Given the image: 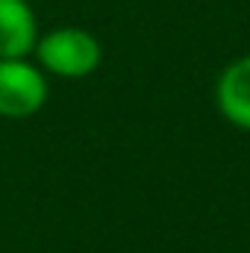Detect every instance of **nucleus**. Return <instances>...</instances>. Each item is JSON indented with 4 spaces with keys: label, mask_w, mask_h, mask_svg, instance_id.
<instances>
[{
    "label": "nucleus",
    "mask_w": 250,
    "mask_h": 253,
    "mask_svg": "<svg viewBox=\"0 0 250 253\" xmlns=\"http://www.w3.org/2000/svg\"><path fill=\"white\" fill-rule=\"evenodd\" d=\"M47 103V77L27 59H0V118L21 121Z\"/></svg>",
    "instance_id": "2"
},
{
    "label": "nucleus",
    "mask_w": 250,
    "mask_h": 253,
    "mask_svg": "<svg viewBox=\"0 0 250 253\" xmlns=\"http://www.w3.org/2000/svg\"><path fill=\"white\" fill-rule=\"evenodd\" d=\"M36 56H39L42 71L53 77H65V80H80L97 71L103 50H100V42L88 30L59 27L36 42Z\"/></svg>",
    "instance_id": "1"
},
{
    "label": "nucleus",
    "mask_w": 250,
    "mask_h": 253,
    "mask_svg": "<svg viewBox=\"0 0 250 253\" xmlns=\"http://www.w3.org/2000/svg\"><path fill=\"white\" fill-rule=\"evenodd\" d=\"M215 103L233 126L250 132V56H242L221 71L215 83Z\"/></svg>",
    "instance_id": "4"
},
{
    "label": "nucleus",
    "mask_w": 250,
    "mask_h": 253,
    "mask_svg": "<svg viewBox=\"0 0 250 253\" xmlns=\"http://www.w3.org/2000/svg\"><path fill=\"white\" fill-rule=\"evenodd\" d=\"M39 24L27 0H0V59H27L36 50Z\"/></svg>",
    "instance_id": "3"
}]
</instances>
